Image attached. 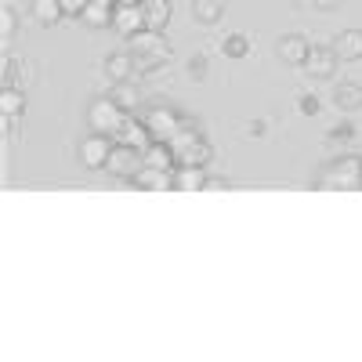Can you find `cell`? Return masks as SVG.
I'll return each instance as SVG.
<instances>
[{
	"label": "cell",
	"instance_id": "11",
	"mask_svg": "<svg viewBox=\"0 0 362 362\" xmlns=\"http://www.w3.org/2000/svg\"><path fill=\"white\" fill-rule=\"evenodd\" d=\"M105 73H109L112 83H116V80H134V73H138L134 51H112V54L105 58Z\"/></svg>",
	"mask_w": 362,
	"mask_h": 362
},
{
	"label": "cell",
	"instance_id": "30",
	"mask_svg": "<svg viewBox=\"0 0 362 362\" xmlns=\"http://www.w3.org/2000/svg\"><path fill=\"white\" fill-rule=\"evenodd\" d=\"M312 4H315L319 11H337V8H341V0H312Z\"/></svg>",
	"mask_w": 362,
	"mask_h": 362
},
{
	"label": "cell",
	"instance_id": "20",
	"mask_svg": "<svg viewBox=\"0 0 362 362\" xmlns=\"http://www.w3.org/2000/svg\"><path fill=\"white\" fill-rule=\"evenodd\" d=\"M109 98L124 109V112H134V109H138V87H134L131 80H116V83L109 87Z\"/></svg>",
	"mask_w": 362,
	"mask_h": 362
},
{
	"label": "cell",
	"instance_id": "4",
	"mask_svg": "<svg viewBox=\"0 0 362 362\" xmlns=\"http://www.w3.org/2000/svg\"><path fill=\"white\" fill-rule=\"evenodd\" d=\"M145 167V153L141 148H131V145H112V153H109V163H105V170L112 174V177H124V181H134L138 177V170Z\"/></svg>",
	"mask_w": 362,
	"mask_h": 362
},
{
	"label": "cell",
	"instance_id": "18",
	"mask_svg": "<svg viewBox=\"0 0 362 362\" xmlns=\"http://www.w3.org/2000/svg\"><path fill=\"white\" fill-rule=\"evenodd\" d=\"M334 105H337V109H344V112L362 109V87H358V83H351V80H341V83L334 87Z\"/></svg>",
	"mask_w": 362,
	"mask_h": 362
},
{
	"label": "cell",
	"instance_id": "28",
	"mask_svg": "<svg viewBox=\"0 0 362 362\" xmlns=\"http://www.w3.org/2000/svg\"><path fill=\"white\" fill-rule=\"evenodd\" d=\"M351 134H355V131H351V124H341V127L329 131L326 138H329V141H351Z\"/></svg>",
	"mask_w": 362,
	"mask_h": 362
},
{
	"label": "cell",
	"instance_id": "2",
	"mask_svg": "<svg viewBox=\"0 0 362 362\" xmlns=\"http://www.w3.org/2000/svg\"><path fill=\"white\" fill-rule=\"evenodd\" d=\"M315 185L319 189H344V192L362 189V156H341V160H334L319 174Z\"/></svg>",
	"mask_w": 362,
	"mask_h": 362
},
{
	"label": "cell",
	"instance_id": "14",
	"mask_svg": "<svg viewBox=\"0 0 362 362\" xmlns=\"http://www.w3.org/2000/svg\"><path fill=\"white\" fill-rule=\"evenodd\" d=\"M112 11H116L112 0H87V8L80 11V22H87L90 29H102V25H112Z\"/></svg>",
	"mask_w": 362,
	"mask_h": 362
},
{
	"label": "cell",
	"instance_id": "17",
	"mask_svg": "<svg viewBox=\"0 0 362 362\" xmlns=\"http://www.w3.org/2000/svg\"><path fill=\"white\" fill-rule=\"evenodd\" d=\"M134 189H174V170H156V167H141L138 177L131 181Z\"/></svg>",
	"mask_w": 362,
	"mask_h": 362
},
{
	"label": "cell",
	"instance_id": "21",
	"mask_svg": "<svg viewBox=\"0 0 362 362\" xmlns=\"http://www.w3.org/2000/svg\"><path fill=\"white\" fill-rule=\"evenodd\" d=\"M29 11H33V18H37L40 25H54L58 18L66 15V11H62V0H33V4H29Z\"/></svg>",
	"mask_w": 362,
	"mask_h": 362
},
{
	"label": "cell",
	"instance_id": "23",
	"mask_svg": "<svg viewBox=\"0 0 362 362\" xmlns=\"http://www.w3.org/2000/svg\"><path fill=\"white\" fill-rule=\"evenodd\" d=\"M22 109H25L22 87H0V112H4V116H18Z\"/></svg>",
	"mask_w": 362,
	"mask_h": 362
},
{
	"label": "cell",
	"instance_id": "5",
	"mask_svg": "<svg viewBox=\"0 0 362 362\" xmlns=\"http://www.w3.org/2000/svg\"><path fill=\"white\" fill-rule=\"evenodd\" d=\"M112 145H116V138L90 131V138H83V141H80V163H83L87 170H102V167L109 163Z\"/></svg>",
	"mask_w": 362,
	"mask_h": 362
},
{
	"label": "cell",
	"instance_id": "29",
	"mask_svg": "<svg viewBox=\"0 0 362 362\" xmlns=\"http://www.w3.org/2000/svg\"><path fill=\"white\" fill-rule=\"evenodd\" d=\"M83 8H87V0H62V11L66 15H80Z\"/></svg>",
	"mask_w": 362,
	"mask_h": 362
},
{
	"label": "cell",
	"instance_id": "3",
	"mask_svg": "<svg viewBox=\"0 0 362 362\" xmlns=\"http://www.w3.org/2000/svg\"><path fill=\"white\" fill-rule=\"evenodd\" d=\"M127 116H131V112H124V109H119V105L105 95V98H95V102H90V109H87V124H90V131L116 138L119 127L127 124Z\"/></svg>",
	"mask_w": 362,
	"mask_h": 362
},
{
	"label": "cell",
	"instance_id": "22",
	"mask_svg": "<svg viewBox=\"0 0 362 362\" xmlns=\"http://www.w3.org/2000/svg\"><path fill=\"white\" fill-rule=\"evenodd\" d=\"M25 76H29L25 62H18L15 54H8V58H4V69H0V80H4V87H22Z\"/></svg>",
	"mask_w": 362,
	"mask_h": 362
},
{
	"label": "cell",
	"instance_id": "12",
	"mask_svg": "<svg viewBox=\"0 0 362 362\" xmlns=\"http://www.w3.org/2000/svg\"><path fill=\"white\" fill-rule=\"evenodd\" d=\"M334 51L341 62H358L362 58V29H341L334 37Z\"/></svg>",
	"mask_w": 362,
	"mask_h": 362
},
{
	"label": "cell",
	"instance_id": "25",
	"mask_svg": "<svg viewBox=\"0 0 362 362\" xmlns=\"http://www.w3.org/2000/svg\"><path fill=\"white\" fill-rule=\"evenodd\" d=\"M15 25H18V15H15V8H11V4H4V8H0V37L11 40Z\"/></svg>",
	"mask_w": 362,
	"mask_h": 362
},
{
	"label": "cell",
	"instance_id": "8",
	"mask_svg": "<svg viewBox=\"0 0 362 362\" xmlns=\"http://www.w3.org/2000/svg\"><path fill=\"white\" fill-rule=\"evenodd\" d=\"M112 29L119 37H134V33H141V29H148L145 25V11H141V4H116V11H112Z\"/></svg>",
	"mask_w": 362,
	"mask_h": 362
},
{
	"label": "cell",
	"instance_id": "27",
	"mask_svg": "<svg viewBox=\"0 0 362 362\" xmlns=\"http://www.w3.org/2000/svg\"><path fill=\"white\" fill-rule=\"evenodd\" d=\"M297 109H300V116H319L322 102H319L315 95H300V98H297Z\"/></svg>",
	"mask_w": 362,
	"mask_h": 362
},
{
	"label": "cell",
	"instance_id": "31",
	"mask_svg": "<svg viewBox=\"0 0 362 362\" xmlns=\"http://www.w3.org/2000/svg\"><path fill=\"white\" fill-rule=\"evenodd\" d=\"M206 189H228V177H206Z\"/></svg>",
	"mask_w": 362,
	"mask_h": 362
},
{
	"label": "cell",
	"instance_id": "13",
	"mask_svg": "<svg viewBox=\"0 0 362 362\" xmlns=\"http://www.w3.org/2000/svg\"><path fill=\"white\" fill-rule=\"evenodd\" d=\"M141 4V11H145V25L148 29H167V22H170V15H174V4L170 0H138Z\"/></svg>",
	"mask_w": 362,
	"mask_h": 362
},
{
	"label": "cell",
	"instance_id": "9",
	"mask_svg": "<svg viewBox=\"0 0 362 362\" xmlns=\"http://www.w3.org/2000/svg\"><path fill=\"white\" fill-rule=\"evenodd\" d=\"M276 51H279V58L286 66H305L312 44H308V37H300V33H286V37H279Z\"/></svg>",
	"mask_w": 362,
	"mask_h": 362
},
{
	"label": "cell",
	"instance_id": "10",
	"mask_svg": "<svg viewBox=\"0 0 362 362\" xmlns=\"http://www.w3.org/2000/svg\"><path fill=\"white\" fill-rule=\"evenodd\" d=\"M116 141H119V145H131V148H141V153H145V148L153 145V134H148V127H145V119H138V116L131 112V116H127V124L119 127Z\"/></svg>",
	"mask_w": 362,
	"mask_h": 362
},
{
	"label": "cell",
	"instance_id": "16",
	"mask_svg": "<svg viewBox=\"0 0 362 362\" xmlns=\"http://www.w3.org/2000/svg\"><path fill=\"white\" fill-rule=\"evenodd\" d=\"M145 167H156V170H174L177 167V156H174V148L170 141H153L145 148Z\"/></svg>",
	"mask_w": 362,
	"mask_h": 362
},
{
	"label": "cell",
	"instance_id": "1",
	"mask_svg": "<svg viewBox=\"0 0 362 362\" xmlns=\"http://www.w3.org/2000/svg\"><path fill=\"white\" fill-rule=\"evenodd\" d=\"M131 51H134L138 73H156L160 66L170 62V44L163 40L160 29H141V33H134L131 37Z\"/></svg>",
	"mask_w": 362,
	"mask_h": 362
},
{
	"label": "cell",
	"instance_id": "26",
	"mask_svg": "<svg viewBox=\"0 0 362 362\" xmlns=\"http://www.w3.org/2000/svg\"><path fill=\"white\" fill-rule=\"evenodd\" d=\"M206 73H210V62H206V54H192L189 58V76L199 83V80H206Z\"/></svg>",
	"mask_w": 362,
	"mask_h": 362
},
{
	"label": "cell",
	"instance_id": "6",
	"mask_svg": "<svg viewBox=\"0 0 362 362\" xmlns=\"http://www.w3.org/2000/svg\"><path fill=\"white\" fill-rule=\"evenodd\" d=\"M141 119H145L148 134H153V141H170V138L177 134V127H181V116H177L170 105H156V109H148Z\"/></svg>",
	"mask_w": 362,
	"mask_h": 362
},
{
	"label": "cell",
	"instance_id": "15",
	"mask_svg": "<svg viewBox=\"0 0 362 362\" xmlns=\"http://www.w3.org/2000/svg\"><path fill=\"white\" fill-rule=\"evenodd\" d=\"M206 167H174V189L177 192H199L206 189Z\"/></svg>",
	"mask_w": 362,
	"mask_h": 362
},
{
	"label": "cell",
	"instance_id": "24",
	"mask_svg": "<svg viewBox=\"0 0 362 362\" xmlns=\"http://www.w3.org/2000/svg\"><path fill=\"white\" fill-rule=\"evenodd\" d=\"M221 51H225L228 58H243V54L250 51V37H247V33H228V37L221 40Z\"/></svg>",
	"mask_w": 362,
	"mask_h": 362
},
{
	"label": "cell",
	"instance_id": "7",
	"mask_svg": "<svg viewBox=\"0 0 362 362\" xmlns=\"http://www.w3.org/2000/svg\"><path fill=\"white\" fill-rule=\"evenodd\" d=\"M337 62H341V58H337L334 47L312 44V51H308V58H305V66H300V69H305L312 80H329V76L337 73Z\"/></svg>",
	"mask_w": 362,
	"mask_h": 362
},
{
	"label": "cell",
	"instance_id": "19",
	"mask_svg": "<svg viewBox=\"0 0 362 362\" xmlns=\"http://www.w3.org/2000/svg\"><path fill=\"white\" fill-rule=\"evenodd\" d=\"M192 18L199 25H214L225 18V0H192Z\"/></svg>",
	"mask_w": 362,
	"mask_h": 362
}]
</instances>
